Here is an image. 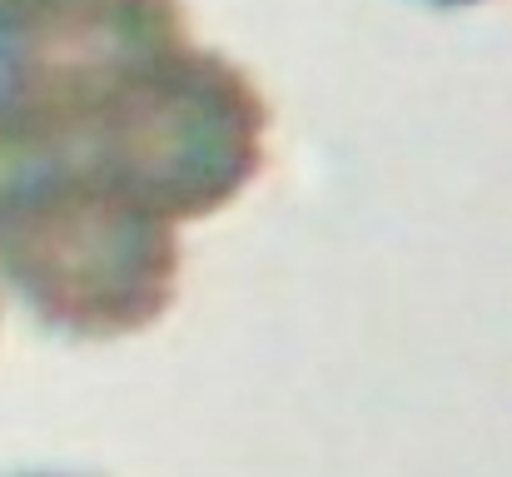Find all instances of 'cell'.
<instances>
[{
	"label": "cell",
	"instance_id": "obj_1",
	"mask_svg": "<svg viewBox=\"0 0 512 477\" xmlns=\"http://www.w3.org/2000/svg\"><path fill=\"white\" fill-rule=\"evenodd\" d=\"M0 269L45 328L125 338L174 304L179 239L165 214L70 159L0 214Z\"/></svg>",
	"mask_w": 512,
	"mask_h": 477
},
{
	"label": "cell",
	"instance_id": "obj_2",
	"mask_svg": "<svg viewBox=\"0 0 512 477\" xmlns=\"http://www.w3.org/2000/svg\"><path fill=\"white\" fill-rule=\"evenodd\" d=\"M269 105L219 50L179 45L80 130V164L170 224L224 209L264 164Z\"/></svg>",
	"mask_w": 512,
	"mask_h": 477
},
{
	"label": "cell",
	"instance_id": "obj_3",
	"mask_svg": "<svg viewBox=\"0 0 512 477\" xmlns=\"http://www.w3.org/2000/svg\"><path fill=\"white\" fill-rule=\"evenodd\" d=\"M179 45V0H20L0 15V100L80 155L85 120Z\"/></svg>",
	"mask_w": 512,
	"mask_h": 477
},
{
	"label": "cell",
	"instance_id": "obj_4",
	"mask_svg": "<svg viewBox=\"0 0 512 477\" xmlns=\"http://www.w3.org/2000/svg\"><path fill=\"white\" fill-rule=\"evenodd\" d=\"M433 5H478V0H433Z\"/></svg>",
	"mask_w": 512,
	"mask_h": 477
},
{
	"label": "cell",
	"instance_id": "obj_5",
	"mask_svg": "<svg viewBox=\"0 0 512 477\" xmlns=\"http://www.w3.org/2000/svg\"><path fill=\"white\" fill-rule=\"evenodd\" d=\"M15 5H20V0H0V15H5V10H15Z\"/></svg>",
	"mask_w": 512,
	"mask_h": 477
},
{
	"label": "cell",
	"instance_id": "obj_6",
	"mask_svg": "<svg viewBox=\"0 0 512 477\" xmlns=\"http://www.w3.org/2000/svg\"><path fill=\"white\" fill-rule=\"evenodd\" d=\"M30 477H80V473H30Z\"/></svg>",
	"mask_w": 512,
	"mask_h": 477
}]
</instances>
